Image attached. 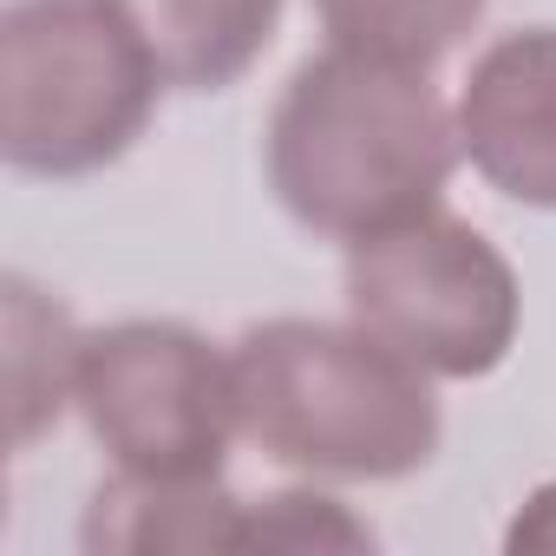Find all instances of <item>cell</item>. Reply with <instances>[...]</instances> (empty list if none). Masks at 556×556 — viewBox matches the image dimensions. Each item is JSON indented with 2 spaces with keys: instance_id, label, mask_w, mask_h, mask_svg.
Returning <instances> with one entry per match:
<instances>
[{
  "instance_id": "cell-9",
  "label": "cell",
  "mask_w": 556,
  "mask_h": 556,
  "mask_svg": "<svg viewBox=\"0 0 556 556\" xmlns=\"http://www.w3.org/2000/svg\"><path fill=\"white\" fill-rule=\"evenodd\" d=\"M79 328L73 315L40 295L27 275H8V400H14V445L27 452L73 400L79 374Z\"/></svg>"
},
{
  "instance_id": "cell-5",
  "label": "cell",
  "mask_w": 556,
  "mask_h": 556,
  "mask_svg": "<svg viewBox=\"0 0 556 556\" xmlns=\"http://www.w3.org/2000/svg\"><path fill=\"white\" fill-rule=\"evenodd\" d=\"M73 406L118 471L223 478L236 419V367L184 321H112L79 341Z\"/></svg>"
},
{
  "instance_id": "cell-2",
  "label": "cell",
  "mask_w": 556,
  "mask_h": 556,
  "mask_svg": "<svg viewBox=\"0 0 556 556\" xmlns=\"http://www.w3.org/2000/svg\"><path fill=\"white\" fill-rule=\"evenodd\" d=\"M242 439L308 478L387 484L439 452L432 374L361 321H262L229 348Z\"/></svg>"
},
{
  "instance_id": "cell-12",
  "label": "cell",
  "mask_w": 556,
  "mask_h": 556,
  "mask_svg": "<svg viewBox=\"0 0 556 556\" xmlns=\"http://www.w3.org/2000/svg\"><path fill=\"white\" fill-rule=\"evenodd\" d=\"M504 549L510 556H556V478L523 497V510L504 530Z\"/></svg>"
},
{
  "instance_id": "cell-4",
  "label": "cell",
  "mask_w": 556,
  "mask_h": 556,
  "mask_svg": "<svg viewBox=\"0 0 556 556\" xmlns=\"http://www.w3.org/2000/svg\"><path fill=\"white\" fill-rule=\"evenodd\" d=\"M348 315L432 380H484L517 348L523 295L484 229L426 210L348 249Z\"/></svg>"
},
{
  "instance_id": "cell-3",
  "label": "cell",
  "mask_w": 556,
  "mask_h": 556,
  "mask_svg": "<svg viewBox=\"0 0 556 556\" xmlns=\"http://www.w3.org/2000/svg\"><path fill=\"white\" fill-rule=\"evenodd\" d=\"M164 73L125 0H14L0 14V157L27 177H92L118 164Z\"/></svg>"
},
{
  "instance_id": "cell-1",
  "label": "cell",
  "mask_w": 556,
  "mask_h": 556,
  "mask_svg": "<svg viewBox=\"0 0 556 556\" xmlns=\"http://www.w3.org/2000/svg\"><path fill=\"white\" fill-rule=\"evenodd\" d=\"M458 157V118L432 73L348 47L289 73L262 138L275 203L308 236L348 249L439 210Z\"/></svg>"
},
{
  "instance_id": "cell-6",
  "label": "cell",
  "mask_w": 556,
  "mask_h": 556,
  "mask_svg": "<svg viewBox=\"0 0 556 556\" xmlns=\"http://www.w3.org/2000/svg\"><path fill=\"white\" fill-rule=\"evenodd\" d=\"M458 151L523 210H556V27L491 40L458 86Z\"/></svg>"
},
{
  "instance_id": "cell-7",
  "label": "cell",
  "mask_w": 556,
  "mask_h": 556,
  "mask_svg": "<svg viewBox=\"0 0 556 556\" xmlns=\"http://www.w3.org/2000/svg\"><path fill=\"white\" fill-rule=\"evenodd\" d=\"M249 497L223 491V478H144L112 471L79 523L92 556H210L242 549Z\"/></svg>"
},
{
  "instance_id": "cell-8",
  "label": "cell",
  "mask_w": 556,
  "mask_h": 556,
  "mask_svg": "<svg viewBox=\"0 0 556 556\" xmlns=\"http://www.w3.org/2000/svg\"><path fill=\"white\" fill-rule=\"evenodd\" d=\"M164 86L223 92L236 86L282 27V0H125Z\"/></svg>"
},
{
  "instance_id": "cell-11",
  "label": "cell",
  "mask_w": 556,
  "mask_h": 556,
  "mask_svg": "<svg viewBox=\"0 0 556 556\" xmlns=\"http://www.w3.org/2000/svg\"><path fill=\"white\" fill-rule=\"evenodd\" d=\"M242 549H289V556H321V549H374V530L321 491H275L242 510Z\"/></svg>"
},
{
  "instance_id": "cell-10",
  "label": "cell",
  "mask_w": 556,
  "mask_h": 556,
  "mask_svg": "<svg viewBox=\"0 0 556 556\" xmlns=\"http://www.w3.org/2000/svg\"><path fill=\"white\" fill-rule=\"evenodd\" d=\"M484 8L491 0H315V21H321L328 47L432 73L445 53L465 47V34L484 21Z\"/></svg>"
}]
</instances>
